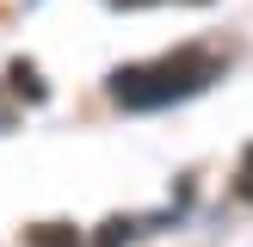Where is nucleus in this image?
Listing matches in <instances>:
<instances>
[{
	"instance_id": "nucleus-1",
	"label": "nucleus",
	"mask_w": 253,
	"mask_h": 247,
	"mask_svg": "<svg viewBox=\"0 0 253 247\" xmlns=\"http://www.w3.org/2000/svg\"><path fill=\"white\" fill-rule=\"evenodd\" d=\"M216 81V56L204 49H179V56H161V62H142V68H124L111 74V99L124 111H155V105H173V99H192Z\"/></svg>"
},
{
	"instance_id": "nucleus-2",
	"label": "nucleus",
	"mask_w": 253,
	"mask_h": 247,
	"mask_svg": "<svg viewBox=\"0 0 253 247\" xmlns=\"http://www.w3.org/2000/svg\"><path fill=\"white\" fill-rule=\"evenodd\" d=\"M25 247H81V235H74L68 222H43V229L25 235Z\"/></svg>"
},
{
	"instance_id": "nucleus-4",
	"label": "nucleus",
	"mask_w": 253,
	"mask_h": 247,
	"mask_svg": "<svg viewBox=\"0 0 253 247\" xmlns=\"http://www.w3.org/2000/svg\"><path fill=\"white\" fill-rule=\"evenodd\" d=\"M124 235H130V222H105V229H99V247H118Z\"/></svg>"
},
{
	"instance_id": "nucleus-3",
	"label": "nucleus",
	"mask_w": 253,
	"mask_h": 247,
	"mask_svg": "<svg viewBox=\"0 0 253 247\" xmlns=\"http://www.w3.org/2000/svg\"><path fill=\"white\" fill-rule=\"evenodd\" d=\"M12 81H19V93H31V99H43V81H37L31 68H12Z\"/></svg>"
},
{
	"instance_id": "nucleus-5",
	"label": "nucleus",
	"mask_w": 253,
	"mask_h": 247,
	"mask_svg": "<svg viewBox=\"0 0 253 247\" xmlns=\"http://www.w3.org/2000/svg\"><path fill=\"white\" fill-rule=\"evenodd\" d=\"M111 6H130L136 12V6H155V0H111ZM192 6H204V0H192Z\"/></svg>"
}]
</instances>
